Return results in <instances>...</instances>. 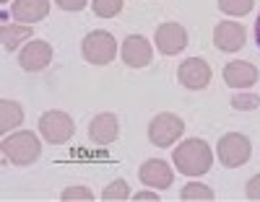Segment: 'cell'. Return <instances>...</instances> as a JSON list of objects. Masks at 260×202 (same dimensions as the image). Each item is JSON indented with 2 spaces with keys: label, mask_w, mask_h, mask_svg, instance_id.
Returning <instances> with one entry per match:
<instances>
[{
  "label": "cell",
  "mask_w": 260,
  "mask_h": 202,
  "mask_svg": "<svg viewBox=\"0 0 260 202\" xmlns=\"http://www.w3.org/2000/svg\"><path fill=\"white\" fill-rule=\"evenodd\" d=\"M177 171L185 176H203L211 171L213 166V153L211 145L201 138H187L185 143H180L175 148V155H172Z\"/></svg>",
  "instance_id": "6da1fadb"
},
{
  "label": "cell",
  "mask_w": 260,
  "mask_h": 202,
  "mask_svg": "<svg viewBox=\"0 0 260 202\" xmlns=\"http://www.w3.org/2000/svg\"><path fill=\"white\" fill-rule=\"evenodd\" d=\"M39 132L45 135L47 143H65L73 138L76 125L65 111H45L39 117Z\"/></svg>",
  "instance_id": "8992f818"
},
{
  "label": "cell",
  "mask_w": 260,
  "mask_h": 202,
  "mask_svg": "<svg viewBox=\"0 0 260 202\" xmlns=\"http://www.w3.org/2000/svg\"><path fill=\"white\" fill-rule=\"evenodd\" d=\"M245 42H247L245 26L237 24V21H221V24L213 29V44L221 52H237V50H242Z\"/></svg>",
  "instance_id": "ba28073f"
},
{
  "label": "cell",
  "mask_w": 260,
  "mask_h": 202,
  "mask_svg": "<svg viewBox=\"0 0 260 202\" xmlns=\"http://www.w3.org/2000/svg\"><path fill=\"white\" fill-rule=\"evenodd\" d=\"M130 197V189H127V182L125 179H115V182L107 187L104 192H102V199H107V202H122V199H127Z\"/></svg>",
  "instance_id": "ffe728a7"
},
{
  "label": "cell",
  "mask_w": 260,
  "mask_h": 202,
  "mask_svg": "<svg viewBox=\"0 0 260 202\" xmlns=\"http://www.w3.org/2000/svg\"><path fill=\"white\" fill-rule=\"evenodd\" d=\"M62 199L65 202H71V199H86V202H89V199H94V194L86 189V187H68V189L62 192Z\"/></svg>",
  "instance_id": "603a6c76"
},
{
  "label": "cell",
  "mask_w": 260,
  "mask_h": 202,
  "mask_svg": "<svg viewBox=\"0 0 260 202\" xmlns=\"http://www.w3.org/2000/svg\"><path fill=\"white\" fill-rule=\"evenodd\" d=\"M39 153H42V143L29 130H18L13 135H6V140H3V155L13 166L34 164L39 158Z\"/></svg>",
  "instance_id": "7a4b0ae2"
},
{
  "label": "cell",
  "mask_w": 260,
  "mask_h": 202,
  "mask_svg": "<svg viewBox=\"0 0 260 202\" xmlns=\"http://www.w3.org/2000/svg\"><path fill=\"white\" fill-rule=\"evenodd\" d=\"M50 13V0H13V18L21 24H34Z\"/></svg>",
  "instance_id": "9a60e30c"
},
{
  "label": "cell",
  "mask_w": 260,
  "mask_h": 202,
  "mask_svg": "<svg viewBox=\"0 0 260 202\" xmlns=\"http://www.w3.org/2000/svg\"><path fill=\"white\" fill-rule=\"evenodd\" d=\"M177 78H180V83L185 88H190V91H201V88H206L211 83V67L201 57H187L180 65Z\"/></svg>",
  "instance_id": "52a82bcc"
},
{
  "label": "cell",
  "mask_w": 260,
  "mask_h": 202,
  "mask_svg": "<svg viewBox=\"0 0 260 202\" xmlns=\"http://www.w3.org/2000/svg\"><path fill=\"white\" fill-rule=\"evenodd\" d=\"M0 36H3V47L6 50H16L21 42H26L29 36H31V26L29 24H6L3 29H0Z\"/></svg>",
  "instance_id": "e0dca14e"
},
{
  "label": "cell",
  "mask_w": 260,
  "mask_h": 202,
  "mask_svg": "<svg viewBox=\"0 0 260 202\" xmlns=\"http://www.w3.org/2000/svg\"><path fill=\"white\" fill-rule=\"evenodd\" d=\"M224 83L232 88H247L252 83H257V67L252 62H229L224 67Z\"/></svg>",
  "instance_id": "5bb4252c"
},
{
  "label": "cell",
  "mask_w": 260,
  "mask_h": 202,
  "mask_svg": "<svg viewBox=\"0 0 260 202\" xmlns=\"http://www.w3.org/2000/svg\"><path fill=\"white\" fill-rule=\"evenodd\" d=\"M81 52L83 57L94 62V65H107L115 60V52H117V42L110 31H89L83 36V44H81Z\"/></svg>",
  "instance_id": "3957f363"
},
{
  "label": "cell",
  "mask_w": 260,
  "mask_h": 202,
  "mask_svg": "<svg viewBox=\"0 0 260 202\" xmlns=\"http://www.w3.org/2000/svg\"><path fill=\"white\" fill-rule=\"evenodd\" d=\"M21 122H24V109H21V104L8 101V99L0 101V132L8 135V132H11L13 127H18Z\"/></svg>",
  "instance_id": "2e32d148"
},
{
  "label": "cell",
  "mask_w": 260,
  "mask_h": 202,
  "mask_svg": "<svg viewBox=\"0 0 260 202\" xmlns=\"http://www.w3.org/2000/svg\"><path fill=\"white\" fill-rule=\"evenodd\" d=\"M18 62H21V67H24V70H29V73L45 70V67L52 62V44H50V42H42V39L29 42L26 47L21 50Z\"/></svg>",
  "instance_id": "9c48e42d"
},
{
  "label": "cell",
  "mask_w": 260,
  "mask_h": 202,
  "mask_svg": "<svg viewBox=\"0 0 260 202\" xmlns=\"http://www.w3.org/2000/svg\"><path fill=\"white\" fill-rule=\"evenodd\" d=\"M138 176L146 187H154V189H167L175 182V171H172V166H167V161H161V158H148L141 166Z\"/></svg>",
  "instance_id": "30bf717a"
},
{
  "label": "cell",
  "mask_w": 260,
  "mask_h": 202,
  "mask_svg": "<svg viewBox=\"0 0 260 202\" xmlns=\"http://www.w3.org/2000/svg\"><path fill=\"white\" fill-rule=\"evenodd\" d=\"M182 132H185V122L177 114H172V111H161L148 125V140L159 148H167L172 143H177Z\"/></svg>",
  "instance_id": "277c9868"
},
{
  "label": "cell",
  "mask_w": 260,
  "mask_h": 202,
  "mask_svg": "<svg viewBox=\"0 0 260 202\" xmlns=\"http://www.w3.org/2000/svg\"><path fill=\"white\" fill-rule=\"evenodd\" d=\"M122 11V0H94V13L99 18H112Z\"/></svg>",
  "instance_id": "44dd1931"
},
{
  "label": "cell",
  "mask_w": 260,
  "mask_h": 202,
  "mask_svg": "<svg viewBox=\"0 0 260 202\" xmlns=\"http://www.w3.org/2000/svg\"><path fill=\"white\" fill-rule=\"evenodd\" d=\"M3 3H8V0H3Z\"/></svg>",
  "instance_id": "83f0119b"
},
{
  "label": "cell",
  "mask_w": 260,
  "mask_h": 202,
  "mask_svg": "<svg viewBox=\"0 0 260 202\" xmlns=\"http://www.w3.org/2000/svg\"><path fill=\"white\" fill-rule=\"evenodd\" d=\"M120 135V122L115 114H110V111H104V114H96L89 125V138L94 145H110L117 140Z\"/></svg>",
  "instance_id": "4fadbf2b"
},
{
  "label": "cell",
  "mask_w": 260,
  "mask_h": 202,
  "mask_svg": "<svg viewBox=\"0 0 260 202\" xmlns=\"http://www.w3.org/2000/svg\"><path fill=\"white\" fill-rule=\"evenodd\" d=\"M250 153H252V145L245 135L240 132H226L224 138L219 140V161L229 169L234 166H242L250 161Z\"/></svg>",
  "instance_id": "5b68a950"
},
{
  "label": "cell",
  "mask_w": 260,
  "mask_h": 202,
  "mask_svg": "<svg viewBox=\"0 0 260 202\" xmlns=\"http://www.w3.org/2000/svg\"><path fill=\"white\" fill-rule=\"evenodd\" d=\"M245 192H247V199H257V202H260V174L250 179L247 187H245Z\"/></svg>",
  "instance_id": "cb8c5ba5"
},
{
  "label": "cell",
  "mask_w": 260,
  "mask_h": 202,
  "mask_svg": "<svg viewBox=\"0 0 260 202\" xmlns=\"http://www.w3.org/2000/svg\"><path fill=\"white\" fill-rule=\"evenodd\" d=\"M255 39H257V47H260V16L255 21Z\"/></svg>",
  "instance_id": "4316f807"
},
{
  "label": "cell",
  "mask_w": 260,
  "mask_h": 202,
  "mask_svg": "<svg viewBox=\"0 0 260 202\" xmlns=\"http://www.w3.org/2000/svg\"><path fill=\"white\" fill-rule=\"evenodd\" d=\"M255 6V0H219V8L229 16H247Z\"/></svg>",
  "instance_id": "d6986e66"
},
{
  "label": "cell",
  "mask_w": 260,
  "mask_h": 202,
  "mask_svg": "<svg viewBox=\"0 0 260 202\" xmlns=\"http://www.w3.org/2000/svg\"><path fill=\"white\" fill-rule=\"evenodd\" d=\"M180 197H182L185 202H192V199H201V202H211V199H213V192H211V189H208L206 184H201V182H187V184L182 187Z\"/></svg>",
  "instance_id": "ac0fdd59"
},
{
  "label": "cell",
  "mask_w": 260,
  "mask_h": 202,
  "mask_svg": "<svg viewBox=\"0 0 260 202\" xmlns=\"http://www.w3.org/2000/svg\"><path fill=\"white\" fill-rule=\"evenodd\" d=\"M257 104H260V96H255V94H234V99H232V106L242 109V111H252V109H257Z\"/></svg>",
  "instance_id": "7402d4cb"
},
{
  "label": "cell",
  "mask_w": 260,
  "mask_h": 202,
  "mask_svg": "<svg viewBox=\"0 0 260 202\" xmlns=\"http://www.w3.org/2000/svg\"><path fill=\"white\" fill-rule=\"evenodd\" d=\"M151 57H154V50H151V44L146 36L141 34H130L122 44V60L125 65L130 67H146L151 62Z\"/></svg>",
  "instance_id": "7c38bea8"
},
{
  "label": "cell",
  "mask_w": 260,
  "mask_h": 202,
  "mask_svg": "<svg viewBox=\"0 0 260 202\" xmlns=\"http://www.w3.org/2000/svg\"><path fill=\"white\" fill-rule=\"evenodd\" d=\"M55 3H57L62 11H83L89 0H55Z\"/></svg>",
  "instance_id": "d4e9b609"
},
{
  "label": "cell",
  "mask_w": 260,
  "mask_h": 202,
  "mask_svg": "<svg viewBox=\"0 0 260 202\" xmlns=\"http://www.w3.org/2000/svg\"><path fill=\"white\" fill-rule=\"evenodd\" d=\"M136 199H156V192H138Z\"/></svg>",
  "instance_id": "484cf974"
},
{
  "label": "cell",
  "mask_w": 260,
  "mask_h": 202,
  "mask_svg": "<svg viewBox=\"0 0 260 202\" xmlns=\"http://www.w3.org/2000/svg\"><path fill=\"white\" fill-rule=\"evenodd\" d=\"M156 47L161 55H177L187 47V31L180 24H161L156 29Z\"/></svg>",
  "instance_id": "8fae6325"
}]
</instances>
